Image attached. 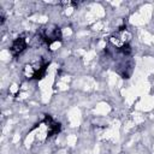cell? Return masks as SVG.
<instances>
[{"label":"cell","mask_w":154,"mask_h":154,"mask_svg":"<svg viewBox=\"0 0 154 154\" xmlns=\"http://www.w3.org/2000/svg\"><path fill=\"white\" fill-rule=\"evenodd\" d=\"M131 34L126 29V26H122L116 32H113L109 37V45L118 52H122L124 55L130 53V43Z\"/></svg>","instance_id":"obj_1"},{"label":"cell","mask_w":154,"mask_h":154,"mask_svg":"<svg viewBox=\"0 0 154 154\" xmlns=\"http://www.w3.org/2000/svg\"><path fill=\"white\" fill-rule=\"evenodd\" d=\"M59 130H60V124L55 122L53 118H51L49 116H47L40 124H37V135H38V138L41 140L58 134Z\"/></svg>","instance_id":"obj_2"},{"label":"cell","mask_w":154,"mask_h":154,"mask_svg":"<svg viewBox=\"0 0 154 154\" xmlns=\"http://www.w3.org/2000/svg\"><path fill=\"white\" fill-rule=\"evenodd\" d=\"M40 37L41 40L47 43L48 46H52L57 42H59L61 40V29L57 25H53V24H48L43 28H41L40 30Z\"/></svg>","instance_id":"obj_3"},{"label":"cell","mask_w":154,"mask_h":154,"mask_svg":"<svg viewBox=\"0 0 154 154\" xmlns=\"http://www.w3.org/2000/svg\"><path fill=\"white\" fill-rule=\"evenodd\" d=\"M46 66H47L46 61L34 60V61L25 64V66L23 69V73L26 78H40L41 76H43V73L46 71Z\"/></svg>","instance_id":"obj_4"},{"label":"cell","mask_w":154,"mask_h":154,"mask_svg":"<svg viewBox=\"0 0 154 154\" xmlns=\"http://www.w3.org/2000/svg\"><path fill=\"white\" fill-rule=\"evenodd\" d=\"M28 42H29V41H28V38H26L24 35L17 37V38L12 42V45H11V47H10V51H11L12 55L17 57V55H19L22 52H24V49L28 47Z\"/></svg>","instance_id":"obj_5"}]
</instances>
